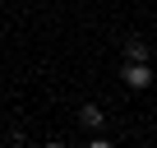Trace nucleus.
<instances>
[{"label":"nucleus","mask_w":157,"mask_h":148,"mask_svg":"<svg viewBox=\"0 0 157 148\" xmlns=\"http://www.w3.org/2000/svg\"><path fill=\"white\" fill-rule=\"evenodd\" d=\"M120 79H125L134 93H143V88H152V65H148V60H125Z\"/></svg>","instance_id":"1"},{"label":"nucleus","mask_w":157,"mask_h":148,"mask_svg":"<svg viewBox=\"0 0 157 148\" xmlns=\"http://www.w3.org/2000/svg\"><path fill=\"white\" fill-rule=\"evenodd\" d=\"M152 51H148V42H139V37H129L125 42V60H148Z\"/></svg>","instance_id":"3"},{"label":"nucleus","mask_w":157,"mask_h":148,"mask_svg":"<svg viewBox=\"0 0 157 148\" xmlns=\"http://www.w3.org/2000/svg\"><path fill=\"white\" fill-rule=\"evenodd\" d=\"M78 120H83V130H102V125H106V116H102V107H97V102L78 107Z\"/></svg>","instance_id":"2"}]
</instances>
